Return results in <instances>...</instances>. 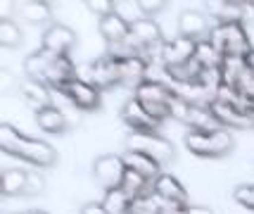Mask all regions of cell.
<instances>
[{
  "instance_id": "cell-1",
  "label": "cell",
  "mask_w": 254,
  "mask_h": 214,
  "mask_svg": "<svg viewBox=\"0 0 254 214\" xmlns=\"http://www.w3.org/2000/svg\"><path fill=\"white\" fill-rule=\"evenodd\" d=\"M0 150L12 157L29 162L31 167H38V169L55 167L57 162V150L50 143L19 134L12 124H0Z\"/></svg>"
},
{
  "instance_id": "cell-2",
  "label": "cell",
  "mask_w": 254,
  "mask_h": 214,
  "mask_svg": "<svg viewBox=\"0 0 254 214\" xmlns=\"http://www.w3.org/2000/svg\"><path fill=\"white\" fill-rule=\"evenodd\" d=\"M24 71L31 81H38L48 88L62 90L64 83L76 79V67L71 57H55L45 50H36L24 60Z\"/></svg>"
},
{
  "instance_id": "cell-3",
  "label": "cell",
  "mask_w": 254,
  "mask_h": 214,
  "mask_svg": "<svg viewBox=\"0 0 254 214\" xmlns=\"http://www.w3.org/2000/svg\"><path fill=\"white\" fill-rule=\"evenodd\" d=\"M207 38L223 57H245L247 60V55L254 50L243 24H216Z\"/></svg>"
},
{
  "instance_id": "cell-4",
  "label": "cell",
  "mask_w": 254,
  "mask_h": 214,
  "mask_svg": "<svg viewBox=\"0 0 254 214\" xmlns=\"http://www.w3.org/2000/svg\"><path fill=\"white\" fill-rule=\"evenodd\" d=\"M186 147H188L192 155L197 157H211L219 159L226 157L233 150V136L226 131V129H219V131H209V134H202V131H188L186 134Z\"/></svg>"
},
{
  "instance_id": "cell-5",
  "label": "cell",
  "mask_w": 254,
  "mask_h": 214,
  "mask_svg": "<svg viewBox=\"0 0 254 214\" xmlns=\"http://www.w3.org/2000/svg\"><path fill=\"white\" fill-rule=\"evenodd\" d=\"M171 95H174V88H169V86L159 83V81H152V79L143 81L138 88L133 90V98L140 102L145 107V112L150 114L152 119H157L159 124L171 117V112H169Z\"/></svg>"
},
{
  "instance_id": "cell-6",
  "label": "cell",
  "mask_w": 254,
  "mask_h": 214,
  "mask_svg": "<svg viewBox=\"0 0 254 214\" xmlns=\"http://www.w3.org/2000/svg\"><path fill=\"white\" fill-rule=\"evenodd\" d=\"M128 147L157 159L159 164L174 162V157H176V147L159 134H131L128 136Z\"/></svg>"
},
{
  "instance_id": "cell-7",
  "label": "cell",
  "mask_w": 254,
  "mask_h": 214,
  "mask_svg": "<svg viewBox=\"0 0 254 214\" xmlns=\"http://www.w3.org/2000/svg\"><path fill=\"white\" fill-rule=\"evenodd\" d=\"M62 95H66L74 107L78 110H83V112H95L100 110V105H102V95H100V88H95L90 81H83V79H71L69 83L62 86L60 90Z\"/></svg>"
},
{
  "instance_id": "cell-8",
  "label": "cell",
  "mask_w": 254,
  "mask_h": 214,
  "mask_svg": "<svg viewBox=\"0 0 254 214\" xmlns=\"http://www.w3.org/2000/svg\"><path fill=\"white\" fill-rule=\"evenodd\" d=\"M93 176L105 191L122 188V181L126 176V164L122 155H100L93 164Z\"/></svg>"
},
{
  "instance_id": "cell-9",
  "label": "cell",
  "mask_w": 254,
  "mask_h": 214,
  "mask_svg": "<svg viewBox=\"0 0 254 214\" xmlns=\"http://www.w3.org/2000/svg\"><path fill=\"white\" fill-rule=\"evenodd\" d=\"M76 48V34L64 26V24H50L45 29L43 41H41V50L50 53L55 57H69V53Z\"/></svg>"
},
{
  "instance_id": "cell-10",
  "label": "cell",
  "mask_w": 254,
  "mask_h": 214,
  "mask_svg": "<svg viewBox=\"0 0 254 214\" xmlns=\"http://www.w3.org/2000/svg\"><path fill=\"white\" fill-rule=\"evenodd\" d=\"M88 81L95 88H114V86H122V67L117 60L112 57H100L95 62L88 65Z\"/></svg>"
},
{
  "instance_id": "cell-11",
  "label": "cell",
  "mask_w": 254,
  "mask_h": 214,
  "mask_svg": "<svg viewBox=\"0 0 254 214\" xmlns=\"http://www.w3.org/2000/svg\"><path fill=\"white\" fill-rule=\"evenodd\" d=\"M122 122L131 129V134H157L159 131V122L145 112V107L135 98L124 102Z\"/></svg>"
},
{
  "instance_id": "cell-12",
  "label": "cell",
  "mask_w": 254,
  "mask_h": 214,
  "mask_svg": "<svg viewBox=\"0 0 254 214\" xmlns=\"http://www.w3.org/2000/svg\"><path fill=\"white\" fill-rule=\"evenodd\" d=\"M131 38L140 45V50H147V48H157V45H164V36H162V29L155 19H147V17H140V19H133L131 22Z\"/></svg>"
},
{
  "instance_id": "cell-13",
  "label": "cell",
  "mask_w": 254,
  "mask_h": 214,
  "mask_svg": "<svg viewBox=\"0 0 254 214\" xmlns=\"http://www.w3.org/2000/svg\"><path fill=\"white\" fill-rule=\"evenodd\" d=\"M195 45L197 41H190L186 36H176L171 41H166L162 48V65L171 67V65H181V62H188L195 57Z\"/></svg>"
},
{
  "instance_id": "cell-14",
  "label": "cell",
  "mask_w": 254,
  "mask_h": 214,
  "mask_svg": "<svg viewBox=\"0 0 254 214\" xmlns=\"http://www.w3.org/2000/svg\"><path fill=\"white\" fill-rule=\"evenodd\" d=\"M122 159H124V164H126V169H133L135 174L145 176V179L152 181V183L157 181V176H162V164H159L157 159L147 157L143 152H138V150L126 147L122 152Z\"/></svg>"
},
{
  "instance_id": "cell-15",
  "label": "cell",
  "mask_w": 254,
  "mask_h": 214,
  "mask_svg": "<svg viewBox=\"0 0 254 214\" xmlns=\"http://www.w3.org/2000/svg\"><path fill=\"white\" fill-rule=\"evenodd\" d=\"M209 19L202 14V12L195 10H186L181 12L178 17V36H186L190 41H202L209 36Z\"/></svg>"
},
{
  "instance_id": "cell-16",
  "label": "cell",
  "mask_w": 254,
  "mask_h": 214,
  "mask_svg": "<svg viewBox=\"0 0 254 214\" xmlns=\"http://www.w3.org/2000/svg\"><path fill=\"white\" fill-rule=\"evenodd\" d=\"M209 107H211V112H214V117H216V122L221 124V129H252L254 126V117L238 112L235 107L216 100V98H214V102H211Z\"/></svg>"
},
{
  "instance_id": "cell-17",
  "label": "cell",
  "mask_w": 254,
  "mask_h": 214,
  "mask_svg": "<svg viewBox=\"0 0 254 214\" xmlns=\"http://www.w3.org/2000/svg\"><path fill=\"white\" fill-rule=\"evenodd\" d=\"M152 191L159 200L164 203H176V205H188V191L183 188V183L171 176V174H162L157 176V181L152 183Z\"/></svg>"
},
{
  "instance_id": "cell-18",
  "label": "cell",
  "mask_w": 254,
  "mask_h": 214,
  "mask_svg": "<svg viewBox=\"0 0 254 214\" xmlns=\"http://www.w3.org/2000/svg\"><path fill=\"white\" fill-rule=\"evenodd\" d=\"M100 34L107 43H119L131 36V22H126L119 12H112L100 19Z\"/></svg>"
},
{
  "instance_id": "cell-19",
  "label": "cell",
  "mask_w": 254,
  "mask_h": 214,
  "mask_svg": "<svg viewBox=\"0 0 254 214\" xmlns=\"http://www.w3.org/2000/svg\"><path fill=\"white\" fill-rule=\"evenodd\" d=\"M164 71H166V76L174 81V83H178V86H195V83L199 81V76H202L204 67L192 57V60H188V62L164 67Z\"/></svg>"
},
{
  "instance_id": "cell-20",
  "label": "cell",
  "mask_w": 254,
  "mask_h": 214,
  "mask_svg": "<svg viewBox=\"0 0 254 214\" xmlns=\"http://www.w3.org/2000/svg\"><path fill=\"white\" fill-rule=\"evenodd\" d=\"M19 93H22V98L31 105L36 112L45 110V107H53V93H50L48 86L38 83V81H31V79L22 81L19 83Z\"/></svg>"
},
{
  "instance_id": "cell-21",
  "label": "cell",
  "mask_w": 254,
  "mask_h": 214,
  "mask_svg": "<svg viewBox=\"0 0 254 214\" xmlns=\"http://www.w3.org/2000/svg\"><path fill=\"white\" fill-rule=\"evenodd\" d=\"M122 67V86H128V88H138L143 81H147V67L150 62L145 57H131L126 62H119Z\"/></svg>"
},
{
  "instance_id": "cell-22",
  "label": "cell",
  "mask_w": 254,
  "mask_h": 214,
  "mask_svg": "<svg viewBox=\"0 0 254 214\" xmlns=\"http://www.w3.org/2000/svg\"><path fill=\"white\" fill-rule=\"evenodd\" d=\"M36 124H38L41 131H45V134H50V136H62L69 129L66 117L57 110L55 105L53 107H45V110H38L36 112Z\"/></svg>"
},
{
  "instance_id": "cell-23",
  "label": "cell",
  "mask_w": 254,
  "mask_h": 214,
  "mask_svg": "<svg viewBox=\"0 0 254 214\" xmlns=\"http://www.w3.org/2000/svg\"><path fill=\"white\" fill-rule=\"evenodd\" d=\"M14 7H17L22 19H26V22H31V24H43L53 19V10L43 0H22Z\"/></svg>"
},
{
  "instance_id": "cell-24",
  "label": "cell",
  "mask_w": 254,
  "mask_h": 214,
  "mask_svg": "<svg viewBox=\"0 0 254 214\" xmlns=\"http://www.w3.org/2000/svg\"><path fill=\"white\" fill-rule=\"evenodd\" d=\"M219 10L214 12L219 24H243L247 10H252V2H240V0H226L216 5Z\"/></svg>"
},
{
  "instance_id": "cell-25",
  "label": "cell",
  "mask_w": 254,
  "mask_h": 214,
  "mask_svg": "<svg viewBox=\"0 0 254 214\" xmlns=\"http://www.w3.org/2000/svg\"><path fill=\"white\" fill-rule=\"evenodd\" d=\"M26 176H29V171H24V169H5L0 174V193H2L5 198L24 195Z\"/></svg>"
},
{
  "instance_id": "cell-26",
  "label": "cell",
  "mask_w": 254,
  "mask_h": 214,
  "mask_svg": "<svg viewBox=\"0 0 254 214\" xmlns=\"http://www.w3.org/2000/svg\"><path fill=\"white\" fill-rule=\"evenodd\" d=\"M122 191L131 198V200H138V198H145V195H152V181H147L145 176L135 174L133 169H126V176L122 181Z\"/></svg>"
},
{
  "instance_id": "cell-27",
  "label": "cell",
  "mask_w": 254,
  "mask_h": 214,
  "mask_svg": "<svg viewBox=\"0 0 254 214\" xmlns=\"http://www.w3.org/2000/svg\"><path fill=\"white\" fill-rule=\"evenodd\" d=\"M219 69H221L223 86L235 88L238 81H240V76H243V71L247 69V60H245V57H223V62Z\"/></svg>"
},
{
  "instance_id": "cell-28",
  "label": "cell",
  "mask_w": 254,
  "mask_h": 214,
  "mask_svg": "<svg viewBox=\"0 0 254 214\" xmlns=\"http://www.w3.org/2000/svg\"><path fill=\"white\" fill-rule=\"evenodd\" d=\"M195 60H197L204 69H216V67H221L223 55L214 48V43H211L209 38H202V41H197V45H195Z\"/></svg>"
},
{
  "instance_id": "cell-29",
  "label": "cell",
  "mask_w": 254,
  "mask_h": 214,
  "mask_svg": "<svg viewBox=\"0 0 254 214\" xmlns=\"http://www.w3.org/2000/svg\"><path fill=\"white\" fill-rule=\"evenodd\" d=\"M105 210L110 214H128L131 212V205L133 200L122 191V188H114V191H105Z\"/></svg>"
},
{
  "instance_id": "cell-30",
  "label": "cell",
  "mask_w": 254,
  "mask_h": 214,
  "mask_svg": "<svg viewBox=\"0 0 254 214\" xmlns=\"http://www.w3.org/2000/svg\"><path fill=\"white\" fill-rule=\"evenodd\" d=\"M22 43V29L12 22L10 17L0 19V45L2 48H17Z\"/></svg>"
},
{
  "instance_id": "cell-31",
  "label": "cell",
  "mask_w": 254,
  "mask_h": 214,
  "mask_svg": "<svg viewBox=\"0 0 254 214\" xmlns=\"http://www.w3.org/2000/svg\"><path fill=\"white\" fill-rule=\"evenodd\" d=\"M169 112H171V119H176L181 124H188L192 105H190L186 98H181L176 90H174V95H171V100H169Z\"/></svg>"
},
{
  "instance_id": "cell-32",
  "label": "cell",
  "mask_w": 254,
  "mask_h": 214,
  "mask_svg": "<svg viewBox=\"0 0 254 214\" xmlns=\"http://www.w3.org/2000/svg\"><path fill=\"white\" fill-rule=\"evenodd\" d=\"M159 205H162V200L152 193V195H145V198L133 200L128 214H159Z\"/></svg>"
},
{
  "instance_id": "cell-33",
  "label": "cell",
  "mask_w": 254,
  "mask_h": 214,
  "mask_svg": "<svg viewBox=\"0 0 254 214\" xmlns=\"http://www.w3.org/2000/svg\"><path fill=\"white\" fill-rule=\"evenodd\" d=\"M233 200L240 205V207H247V210H252L254 212V186H238L235 191H233Z\"/></svg>"
},
{
  "instance_id": "cell-34",
  "label": "cell",
  "mask_w": 254,
  "mask_h": 214,
  "mask_svg": "<svg viewBox=\"0 0 254 214\" xmlns=\"http://www.w3.org/2000/svg\"><path fill=\"white\" fill-rule=\"evenodd\" d=\"M166 0H138L135 2V7L143 12V17H147V19H152L155 14H159L162 10H166Z\"/></svg>"
},
{
  "instance_id": "cell-35",
  "label": "cell",
  "mask_w": 254,
  "mask_h": 214,
  "mask_svg": "<svg viewBox=\"0 0 254 214\" xmlns=\"http://www.w3.org/2000/svg\"><path fill=\"white\" fill-rule=\"evenodd\" d=\"M45 191V179L38 174V171H29V176H26V188H24V195H38V193Z\"/></svg>"
},
{
  "instance_id": "cell-36",
  "label": "cell",
  "mask_w": 254,
  "mask_h": 214,
  "mask_svg": "<svg viewBox=\"0 0 254 214\" xmlns=\"http://www.w3.org/2000/svg\"><path fill=\"white\" fill-rule=\"evenodd\" d=\"M86 7L102 19V17H107V14H112V12H117V2H112V0H88Z\"/></svg>"
},
{
  "instance_id": "cell-37",
  "label": "cell",
  "mask_w": 254,
  "mask_h": 214,
  "mask_svg": "<svg viewBox=\"0 0 254 214\" xmlns=\"http://www.w3.org/2000/svg\"><path fill=\"white\" fill-rule=\"evenodd\" d=\"M159 214H188V205H176V203H164L159 205Z\"/></svg>"
},
{
  "instance_id": "cell-38",
  "label": "cell",
  "mask_w": 254,
  "mask_h": 214,
  "mask_svg": "<svg viewBox=\"0 0 254 214\" xmlns=\"http://www.w3.org/2000/svg\"><path fill=\"white\" fill-rule=\"evenodd\" d=\"M12 86H19V83H14V79H12V74L7 69H0V90L2 93H10Z\"/></svg>"
},
{
  "instance_id": "cell-39",
  "label": "cell",
  "mask_w": 254,
  "mask_h": 214,
  "mask_svg": "<svg viewBox=\"0 0 254 214\" xmlns=\"http://www.w3.org/2000/svg\"><path fill=\"white\" fill-rule=\"evenodd\" d=\"M81 214H110V212L105 210L102 203H86L81 207Z\"/></svg>"
},
{
  "instance_id": "cell-40",
  "label": "cell",
  "mask_w": 254,
  "mask_h": 214,
  "mask_svg": "<svg viewBox=\"0 0 254 214\" xmlns=\"http://www.w3.org/2000/svg\"><path fill=\"white\" fill-rule=\"evenodd\" d=\"M188 214H214L209 207H199V205H188Z\"/></svg>"
},
{
  "instance_id": "cell-41",
  "label": "cell",
  "mask_w": 254,
  "mask_h": 214,
  "mask_svg": "<svg viewBox=\"0 0 254 214\" xmlns=\"http://www.w3.org/2000/svg\"><path fill=\"white\" fill-rule=\"evenodd\" d=\"M247 67L252 69V74H254V50L250 53V55H247Z\"/></svg>"
},
{
  "instance_id": "cell-42",
  "label": "cell",
  "mask_w": 254,
  "mask_h": 214,
  "mask_svg": "<svg viewBox=\"0 0 254 214\" xmlns=\"http://www.w3.org/2000/svg\"><path fill=\"white\" fill-rule=\"evenodd\" d=\"M24 214H48V212H41V210H26Z\"/></svg>"
},
{
  "instance_id": "cell-43",
  "label": "cell",
  "mask_w": 254,
  "mask_h": 214,
  "mask_svg": "<svg viewBox=\"0 0 254 214\" xmlns=\"http://www.w3.org/2000/svg\"><path fill=\"white\" fill-rule=\"evenodd\" d=\"M2 214H19V212H2ZM24 214V212H22Z\"/></svg>"
},
{
  "instance_id": "cell-44",
  "label": "cell",
  "mask_w": 254,
  "mask_h": 214,
  "mask_svg": "<svg viewBox=\"0 0 254 214\" xmlns=\"http://www.w3.org/2000/svg\"><path fill=\"white\" fill-rule=\"evenodd\" d=\"M252 12H254V0H252Z\"/></svg>"
},
{
  "instance_id": "cell-45",
  "label": "cell",
  "mask_w": 254,
  "mask_h": 214,
  "mask_svg": "<svg viewBox=\"0 0 254 214\" xmlns=\"http://www.w3.org/2000/svg\"><path fill=\"white\" fill-rule=\"evenodd\" d=\"M252 129H254V126H252Z\"/></svg>"
}]
</instances>
